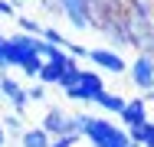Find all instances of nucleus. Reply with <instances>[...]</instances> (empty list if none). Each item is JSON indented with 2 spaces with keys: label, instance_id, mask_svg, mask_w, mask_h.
Instances as JSON below:
<instances>
[{
  "label": "nucleus",
  "instance_id": "obj_1",
  "mask_svg": "<svg viewBox=\"0 0 154 147\" xmlns=\"http://www.w3.org/2000/svg\"><path fill=\"white\" fill-rule=\"evenodd\" d=\"M82 134L92 141V147H128L131 144V137H128L125 128H118L108 118H95V115H85Z\"/></svg>",
  "mask_w": 154,
  "mask_h": 147
},
{
  "label": "nucleus",
  "instance_id": "obj_2",
  "mask_svg": "<svg viewBox=\"0 0 154 147\" xmlns=\"http://www.w3.org/2000/svg\"><path fill=\"white\" fill-rule=\"evenodd\" d=\"M82 124H85V115H66L62 108H49L46 118H43V131L49 137H62V134H82Z\"/></svg>",
  "mask_w": 154,
  "mask_h": 147
},
{
  "label": "nucleus",
  "instance_id": "obj_3",
  "mask_svg": "<svg viewBox=\"0 0 154 147\" xmlns=\"http://www.w3.org/2000/svg\"><path fill=\"white\" fill-rule=\"evenodd\" d=\"M102 92H105L102 75H98V72H92V69H82V72H79V79L66 88L62 95H66L69 101H95Z\"/></svg>",
  "mask_w": 154,
  "mask_h": 147
},
{
  "label": "nucleus",
  "instance_id": "obj_4",
  "mask_svg": "<svg viewBox=\"0 0 154 147\" xmlns=\"http://www.w3.org/2000/svg\"><path fill=\"white\" fill-rule=\"evenodd\" d=\"M85 59L92 62L95 69H102V72H108V75H125L128 72V62H125L115 49H105V46H95L85 52Z\"/></svg>",
  "mask_w": 154,
  "mask_h": 147
},
{
  "label": "nucleus",
  "instance_id": "obj_5",
  "mask_svg": "<svg viewBox=\"0 0 154 147\" xmlns=\"http://www.w3.org/2000/svg\"><path fill=\"white\" fill-rule=\"evenodd\" d=\"M59 10L66 13V20L75 29H92L95 26V13L89 7V0H59Z\"/></svg>",
  "mask_w": 154,
  "mask_h": 147
},
{
  "label": "nucleus",
  "instance_id": "obj_6",
  "mask_svg": "<svg viewBox=\"0 0 154 147\" xmlns=\"http://www.w3.org/2000/svg\"><path fill=\"white\" fill-rule=\"evenodd\" d=\"M0 98H7L13 105V115H23L30 108V98H26V88L20 85L13 75H0Z\"/></svg>",
  "mask_w": 154,
  "mask_h": 147
},
{
  "label": "nucleus",
  "instance_id": "obj_7",
  "mask_svg": "<svg viewBox=\"0 0 154 147\" xmlns=\"http://www.w3.org/2000/svg\"><path fill=\"white\" fill-rule=\"evenodd\" d=\"M131 82L141 88V92H154V56L141 52V56L131 62Z\"/></svg>",
  "mask_w": 154,
  "mask_h": 147
},
{
  "label": "nucleus",
  "instance_id": "obj_8",
  "mask_svg": "<svg viewBox=\"0 0 154 147\" xmlns=\"http://www.w3.org/2000/svg\"><path fill=\"white\" fill-rule=\"evenodd\" d=\"M125 121V131L128 128H141L144 121H151L148 118V101L144 98H131V101H125V108H122V115H118Z\"/></svg>",
  "mask_w": 154,
  "mask_h": 147
},
{
  "label": "nucleus",
  "instance_id": "obj_9",
  "mask_svg": "<svg viewBox=\"0 0 154 147\" xmlns=\"http://www.w3.org/2000/svg\"><path fill=\"white\" fill-rule=\"evenodd\" d=\"M20 147H53V137H49L43 128H23Z\"/></svg>",
  "mask_w": 154,
  "mask_h": 147
},
{
  "label": "nucleus",
  "instance_id": "obj_10",
  "mask_svg": "<svg viewBox=\"0 0 154 147\" xmlns=\"http://www.w3.org/2000/svg\"><path fill=\"white\" fill-rule=\"evenodd\" d=\"M128 137L138 147H154V121H144L141 128H128Z\"/></svg>",
  "mask_w": 154,
  "mask_h": 147
},
{
  "label": "nucleus",
  "instance_id": "obj_11",
  "mask_svg": "<svg viewBox=\"0 0 154 147\" xmlns=\"http://www.w3.org/2000/svg\"><path fill=\"white\" fill-rule=\"evenodd\" d=\"M125 101H128V98H122V95H115V92H108V88H105V92H102V95L95 98V105H98L102 111H108V115H122Z\"/></svg>",
  "mask_w": 154,
  "mask_h": 147
},
{
  "label": "nucleus",
  "instance_id": "obj_12",
  "mask_svg": "<svg viewBox=\"0 0 154 147\" xmlns=\"http://www.w3.org/2000/svg\"><path fill=\"white\" fill-rule=\"evenodd\" d=\"M46 43H53V46H59V49H69V39L62 36L59 29H53V26H43V33H39Z\"/></svg>",
  "mask_w": 154,
  "mask_h": 147
},
{
  "label": "nucleus",
  "instance_id": "obj_13",
  "mask_svg": "<svg viewBox=\"0 0 154 147\" xmlns=\"http://www.w3.org/2000/svg\"><path fill=\"white\" fill-rule=\"evenodd\" d=\"M39 69H43V56H30L23 65H20V72H23L26 79H36V75H39Z\"/></svg>",
  "mask_w": 154,
  "mask_h": 147
},
{
  "label": "nucleus",
  "instance_id": "obj_14",
  "mask_svg": "<svg viewBox=\"0 0 154 147\" xmlns=\"http://www.w3.org/2000/svg\"><path fill=\"white\" fill-rule=\"evenodd\" d=\"M0 124H3V131H7V134H23V121H20V115L0 118Z\"/></svg>",
  "mask_w": 154,
  "mask_h": 147
},
{
  "label": "nucleus",
  "instance_id": "obj_15",
  "mask_svg": "<svg viewBox=\"0 0 154 147\" xmlns=\"http://www.w3.org/2000/svg\"><path fill=\"white\" fill-rule=\"evenodd\" d=\"M17 26H20V33H33V36L43 33V26H39L36 20H26V16H17Z\"/></svg>",
  "mask_w": 154,
  "mask_h": 147
},
{
  "label": "nucleus",
  "instance_id": "obj_16",
  "mask_svg": "<svg viewBox=\"0 0 154 147\" xmlns=\"http://www.w3.org/2000/svg\"><path fill=\"white\" fill-rule=\"evenodd\" d=\"M79 72H82V69H79V65H72V69H69V72H66V75L59 79V85H56V88H62V92H66V88H69L72 82H75V79H79Z\"/></svg>",
  "mask_w": 154,
  "mask_h": 147
},
{
  "label": "nucleus",
  "instance_id": "obj_17",
  "mask_svg": "<svg viewBox=\"0 0 154 147\" xmlns=\"http://www.w3.org/2000/svg\"><path fill=\"white\" fill-rule=\"evenodd\" d=\"M82 134H62V137H53V147H75Z\"/></svg>",
  "mask_w": 154,
  "mask_h": 147
},
{
  "label": "nucleus",
  "instance_id": "obj_18",
  "mask_svg": "<svg viewBox=\"0 0 154 147\" xmlns=\"http://www.w3.org/2000/svg\"><path fill=\"white\" fill-rule=\"evenodd\" d=\"M7 69H10V62H7V36L0 33V75H7Z\"/></svg>",
  "mask_w": 154,
  "mask_h": 147
},
{
  "label": "nucleus",
  "instance_id": "obj_19",
  "mask_svg": "<svg viewBox=\"0 0 154 147\" xmlns=\"http://www.w3.org/2000/svg\"><path fill=\"white\" fill-rule=\"evenodd\" d=\"M26 98H30V101H46V85H33V88H26Z\"/></svg>",
  "mask_w": 154,
  "mask_h": 147
},
{
  "label": "nucleus",
  "instance_id": "obj_20",
  "mask_svg": "<svg viewBox=\"0 0 154 147\" xmlns=\"http://www.w3.org/2000/svg\"><path fill=\"white\" fill-rule=\"evenodd\" d=\"M0 16H13V20H17V7H13L10 0H0Z\"/></svg>",
  "mask_w": 154,
  "mask_h": 147
},
{
  "label": "nucleus",
  "instance_id": "obj_21",
  "mask_svg": "<svg viewBox=\"0 0 154 147\" xmlns=\"http://www.w3.org/2000/svg\"><path fill=\"white\" fill-rule=\"evenodd\" d=\"M0 147H7V131H3V124H0Z\"/></svg>",
  "mask_w": 154,
  "mask_h": 147
},
{
  "label": "nucleus",
  "instance_id": "obj_22",
  "mask_svg": "<svg viewBox=\"0 0 154 147\" xmlns=\"http://www.w3.org/2000/svg\"><path fill=\"white\" fill-rule=\"evenodd\" d=\"M128 147H138V144H128Z\"/></svg>",
  "mask_w": 154,
  "mask_h": 147
}]
</instances>
